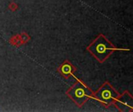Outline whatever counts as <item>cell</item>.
Returning <instances> with one entry per match:
<instances>
[{
    "mask_svg": "<svg viewBox=\"0 0 133 112\" xmlns=\"http://www.w3.org/2000/svg\"><path fill=\"white\" fill-rule=\"evenodd\" d=\"M117 105L119 109L124 111H127L132 109V99L129 94H125L118 101Z\"/></svg>",
    "mask_w": 133,
    "mask_h": 112,
    "instance_id": "277c9868",
    "label": "cell"
},
{
    "mask_svg": "<svg viewBox=\"0 0 133 112\" xmlns=\"http://www.w3.org/2000/svg\"><path fill=\"white\" fill-rule=\"evenodd\" d=\"M62 73H63L64 74H69V73H71V67H70V65H65L62 67Z\"/></svg>",
    "mask_w": 133,
    "mask_h": 112,
    "instance_id": "5b68a950",
    "label": "cell"
},
{
    "mask_svg": "<svg viewBox=\"0 0 133 112\" xmlns=\"http://www.w3.org/2000/svg\"><path fill=\"white\" fill-rule=\"evenodd\" d=\"M69 95L73 99L76 103L82 104L87 101L89 97H90L91 91L89 90L83 83H78L69 90Z\"/></svg>",
    "mask_w": 133,
    "mask_h": 112,
    "instance_id": "7a4b0ae2",
    "label": "cell"
},
{
    "mask_svg": "<svg viewBox=\"0 0 133 112\" xmlns=\"http://www.w3.org/2000/svg\"><path fill=\"white\" fill-rule=\"evenodd\" d=\"M117 97V93L109 85H105L101 87L97 94V98L100 101L105 104H110L113 102Z\"/></svg>",
    "mask_w": 133,
    "mask_h": 112,
    "instance_id": "3957f363",
    "label": "cell"
},
{
    "mask_svg": "<svg viewBox=\"0 0 133 112\" xmlns=\"http://www.w3.org/2000/svg\"><path fill=\"white\" fill-rule=\"evenodd\" d=\"M89 49L98 60L104 61L112 51L113 48L103 36H100L92 44Z\"/></svg>",
    "mask_w": 133,
    "mask_h": 112,
    "instance_id": "6da1fadb",
    "label": "cell"
}]
</instances>
